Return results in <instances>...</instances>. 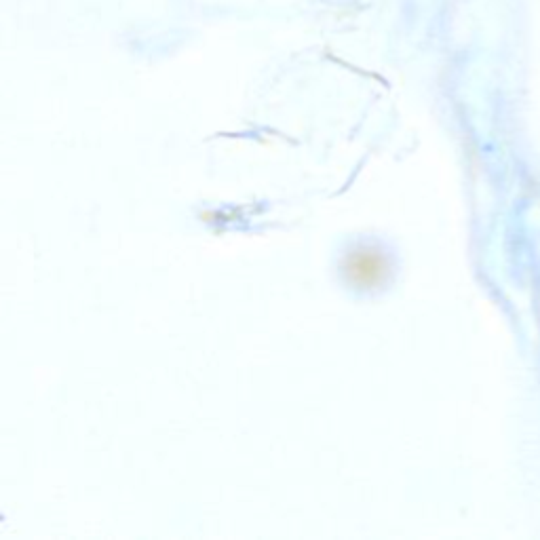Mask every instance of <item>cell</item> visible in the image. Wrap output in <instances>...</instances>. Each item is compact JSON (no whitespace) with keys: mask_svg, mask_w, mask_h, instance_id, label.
Instances as JSON below:
<instances>
[{"mask_svg":"<svg viewBox=\"0 0 540 540\" xmlns=\"http://www.w3.org/2000/svg\"><path fill=\"white\" fill-rule=\"evenodd\" d=\"M342 273L346 283L361 292H372L382 287L391 275L389 258L374 245H357L351 254H346Z\"/></svg>","mask_w":540,"mask_h":540,"instance_id":"obj_1","label":"cell"}]
</instances>
